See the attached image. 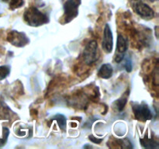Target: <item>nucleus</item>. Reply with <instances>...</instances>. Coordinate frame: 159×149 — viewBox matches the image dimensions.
Listing matches in <instances>:
<instances>
[{
	"label": "nucleus",
	"instance_id": "1",
	"mask_svg": "<svg viewBox=\"0 0 159 149\" xmlns=\"http://www.w3.org/2000/svg\"><path fill=\"white\" fill-rule=\"evenodd\" d=\"M24 21L29 26H39L49 22V17L36 7H30L25 11L23 14Z\"/></svg>",
	"mask_w": 159,
	"mask_h": 149
},
{
	"label": "nucleus",
	"instance_id": "7",
	"mask_svg": "<svg viewBox=\"0 0 159 149\" xmlns=\"http://www.w3.org/2000/svg\"><path fill=\"white\" fill-rule=\"evenodd\" d=\"M128 47L127 39L123 37L122 34H119L116 42V53L115 54V61L116 63H120L124 58V55Z\"/></svg>",
	"mask_w": 159,
	"mask_h": 149
},
{
	"label": "nucleus",
	"instance_id": "4",
	"mask_svg": "<svg viewBox=\"0 0 159 149\" xmlns=\"http://www.w3.org/2000/svg\"><path fill=\"white\" fill-rule=\"evenodd\" d=\"M84 61L88 65L94 64L99 58L98 43L96 40H91L85 46L83 51Z\"/></svg>",
	"mask_w": 159,
	"mask_h": 149
},
{
	"label": "nucleus",
	"instance_id": "18",
	"mask_svg": "<svg viewBox=\"0 0 159 149\" xmlns=\"http://www.w3.org/2000/svg\"><path fill=\"white\" fill-rule=\"evenodd\" d=\"M124 67H125L126 71H127V72H130V71H132V68H133V66H132V61L130 58L129 59L127 58V60L125 61Z\"/></svg>",
	"mask_w": 159,
	"mask_h": 149
},
{
	"label": "nucleus",
	"instance_id": "2",
	"mask_svg": "<svg viewBox=\"0 0 159 149\" xmlns=\"http://www.w3.org/2000/svg\"><path fill=\"white\" fill-rule=\"evenodd\" d=\"M81 0H67L64 4V20L68 23L79 15V7Z\"/></svg>",
	"mask_w": 159,
	"mask_h": 149
},
{
	"label": "nucleus",
	"instance_id": "15",
	"mask_svg": "<svg viewBox=\"0 0 159 149\" xmlns=\"http://www.w3.org/2000/svg\"><path fill=\"white\" fill-rule=\"evenodd\" d=\"M127 97L125 98H121V99H117L116 101H115L114 102V105H116L115 106L116 107V109H117V110L119 112H121L123 110H124V106H126V104H127Z\"/></svg>",
	"mask_w": 159,
	"mask_h": 149
},
{
	"label": "nucleus",
	"instance_id": "12",
	"mask_svg": "<svg viewBox=\"0 0 159 149\" xmlns=\"http://www.w3.org/2000/svg\"><path fill=\"white\" fill-rule=\"evenodd\" d=\"M53 119L55 120L57 124H58L59 127H60L61 130H65L66 129V125H67V119L64 115L62 114H57L53 117Z\"/></svg>",
	"mask_w": 159,
	"mask_h": 149
},
{
	"label": "nucleus",
	"instance_id": "10",
	"mask_svg": "<svg viewBox=\"0 0 159 149\" xmlns=\"http://www.w3.org/2000/svg\"><path fill=\"white\" fill-rule=\"evenodd\" d=\"M140 142L144 148H158L159 147L158 141L153 138H148L147 137L140 139Z\"/></svg>",
	"mask_w": 159,
	"mask_h": 149
},
{
	"label": "nucleus",
	"instance_id": "19",
	"mask_svg": "<svg viewBox=\"0 0 159 149\" xmlns=\"http://www.w3.org/2000/svg\"><path fill=\"white\" fill-rule=\"evenodd\" d=\"M89 139L92 142L94 143V144H100L102 141V138H96V137H94L93 135H90V136L89 137Z\"/></svg>",
	"mask_w": 159,
	"mask_h": 149
},
{
	"label": "nucleus",
	"instance_id": "5",
	"mask_svg": "<svg viewBox=\"0 0 159 149\" xmlns=\"http://www.w3.org/2000/svg\"><path fill=\"white\" fill-rule=\"evenodd\" d=\"M132 109H133L134 114L135 118L140 121H145L152 120L153 117L152 110L148 107V106L144 102L141 103H134L132 105Z\"/></svg>",
	"mask_w": 159,
	"mask_h": 149
},
{
	"label": "nucleus",
	"instance_id": "16",
	"mask_svg": "<svg viewBox=\"0 0 159 149\" xmlns=\"http://www.w3.org/2000/svg\"><path fill=\"white\" fill-rule=\"evenodd\" d=\"M10 73V67L7 65L0 66V81L6 79Z\"/></svg>",
	"mask_w": 159,
	"mask_h": 149
},
{
	"label": "nucleus",
	"instance_id": "6",
	"mask_svg": "<svg viewBox=\"0 0 159 149\" xmlns=\"http://www.w3.org/2000/svg\"><path fill=\"white\" fill-rule=\"evenodd\" d=\"M7 40L13 46L17 47H23L30 42L27 36L23 32H20L17 30H12L8 34Z\"/></svg>",
	"mask_w": 159,
	"mask_h": 149
},
{
	"label": "nucleus",
	"instance_id": "13",
	"mask_svg": "<svg viewBox=\"0 0 159 149\" xmlns=\"http://www.w3.org/2000/svg\"><path fill=\"white\" fill-rule=\"evenodd\" d=\"M9 134V130L7 127H4L2 128V130L0 129V147H2L6 144Z\"/></svg>",
	"mask_w": 159,
	"mask_h": 149
},
{
	"label": "nucleus",
	"instance_id": "20",
	"mask_svg": "<svg viewBox=\"0 0 159 149\" xmlns=\"http://www.w3.org/2000/svg\"><path fill=\"white\" fill-rule=\"evenodd\" d=\"M148 1H149V2H155V1H157V0H148Z\"/></svg>",
	"mask_w": 159,
	"mask_h": 149
},
{
	"label": "nucleus",
	"instance_id": "9",
	"mask_svg": "<svg viewBox=\"0 0 159 149\" xmlns=\"http://www.w3.org/2000/svg\"><path fill=\"white\" fill-rule=\"evenodd\" d=\"M113 72V67L110 64H103L99 68V71H98V75H99V77L102 78V79H108L111 78Z\"/></svg>",
	"mask_w": 159,
	"mask_h": 149
},
{
	"label": "nucleus",
	"instance_id": "3",
	"mask_svg": "<svg viewBox=\"0 0 159 149\" xmlns=\"http://www.w3.org/2000/svg\"><path fill=\"white\" fill-rule=\"evenodd\" d=\"M130 4L134 11L141 18L144 20H151L155 16V11L141 0H131Z\"/></svg>",
	"mask_w": 159,
	"mask_h": 149
},
{
	"label": "nucleus",
	"instance_id": "11",
	"mask_svg": "<svg viewBox=\"0 0 159 149\" xmlns=\"http://www.w3.org/2000/svg\"><path fill=\"white\" fill-rule=\"evenodd\" d=\"M12 110L3 102L0 101V119H10Z\"/></svg>",
	"mask_w": 159,
	"mask_h": 149
},
{
	"label": "nucleus",
	"instance_id": "14",
	"mask_svg": "<svg viewBox=\"0 0 159 149\" xmlns=\"http://www.w3.org/2000/svg\"><path fill=\"white\" fill-rule=\"evenodd\" d=\"M6 1L9 2V9L12 10L19 9L24 4V0H6Z\"/></svg>",
	"mask_w": 159,
	"mask_h": 149
},
{
	"label": "nucleus",
	"instance_id": "17",
	"mask_svg": "<svg viewBox=\"0 0 159 149\" xmlns=\"http://www.w3.org/2000/svg\"><path fill=\"white\" fill-rule=\"evenodd\" d=\"M116 142H118L117 144H119L120 147H122V148H124V147H126V148H132L133 147V146L131 145V143L130 142L128 139L116 140Z\"/></svg>",
	"mask_w": 159,
	"mask_h": 149
},
{
	"label": "nucleus",
	"instance_id": "21",
	"mask_svg": "<svg viewBox=\"0 0 159 149\" xmlns=\"http://www.w3.org/2000/svg\"><path fill=\"white\" fill-rule=\"evenodd\" d=\"M84 147H92L91 146H89V145H85V146H84Z\"/></svg>",
	"mask_w": 159,
	"mask_h": 149
},
{
	"label": "nucleus",
	"instance_id": "8",
	"mask_svg": "<svg viewBox=\"0 0 159 149\" xmlns=\"http://www.w3.org/2000/svg\"><path fill=\"white\" fill-rule=\"evenodd\" d=\"M102 49L105 52L111 53L113 48V37L111 28L108 23L105 25L102 38Z\"/></svg>",
	"mask_w": 159,
	"mask_h": 149
}]
</instances>
